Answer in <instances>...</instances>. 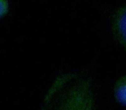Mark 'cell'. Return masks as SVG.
I'll list each match as a JSON object with an SVG mask.
<instances>
[{"label":"cell","instance_id":"cell-1","mask_svg":"<svg viewBox=\"0 0 126 110\" xmlns=\"http://www.w3.org/2000/svg\"><path fill=\"white\" fill-rule=\"evenodd\" d=\"M41 110H96L93 77L85 71L60 73L47 89Z\"/></svg>","mask_w":126,"mask_h":110},{"label":"cell","instance_id":"cell-2","mask_svg":"<svg viewBox=\"0 0 126 110\" xmlns=\"http://www.w3.org/2000/svg\"><path fill=\"white\" fill-rule=\"evenodd\" d=\"M112 30L115 39L126 52V3L119 6L113 13Z\"/></svg>","mask_w":126,"mask_h":110},{"label":"cell","instance_id":"cell-3","mask_svg":"<svg viewBox=\"0 0 126 110\" xmlns=\"http://www.w3.org/2000/svg\"><path fill=\"white\" fill-rule=\"evenodd\" d=\"M113 94L119 104L126 107V75L115 81L113 87Z\"/></svg>","mask_w":126,"mask_h":110},{"label":"cell","instance_id":"cell-4","mask_svg":"<svg viewBox=\"0 0 126 110\" xmlns=\"http://www.w3.org/2000/svg\"><path fill=\"white\" fill-rule=\"evenodd\" d=\"M10 12V5L8 0H1V17H6Z\"/></svg>","mask_w":126,"mask_h":110}]
</instances>
